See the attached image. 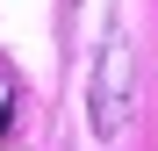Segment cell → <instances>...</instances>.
<instances>
[{
    "label": "cell",
    "instance_id": "cell-1",
    "mask_svg": "<svg viewBox=\"0 0 158 151\" xmlns=\"http://www.w3.org/2000/svg\"><path fill=\"white\" fill-rule=\"evenodd\" d=\"M122 122H129V43L108 36L101 43V72H94V130L122 137Z\"/></svg>",
    "mask_w": 158,
    "mask_h": 151
},
{
    "label": "cell",
    "instance_id": "cell-2",
    "mask_svg": "<svg viewBox=\"0 0 158 151\" xmlns=\"http://www.w3.org/2000/svg\"><path fill=\"white\" fill-rule=\"evenodd\" d=\"M15 137V101H0V144Z\"/></svg>",
    "mask_w": 158,
    "mask_h": 151
}]
</instances>
